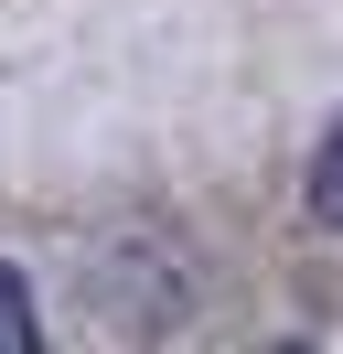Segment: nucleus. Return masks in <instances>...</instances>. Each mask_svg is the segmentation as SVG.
Segmentation results:
<instances>
[{
    "label": "nucleus",
    "instance_id": "f03ea898",
    "mask_svg": "<svg viewBox=\"0 0 343 354\" xmlns=\"http://www.w3.org/2000/svg\"><path fill=\"white\" fill-rule=\"evenodd\" d=\"M33 333H43V322H33V290H21L11 268H0V354H21Z\"/></svg>",
    "mask_w": 343,
    "mask_h": 354
},
{
    "label": "nucleus",
    "instance_id": "f257e3e1",
    "mask_svg": "<svg viewBox=\"0 0 343 354\" xmlns=\"http://www.w3.org/2000/svg\"><path fill=\"white\" fill-rule=\"evenodd\" d=\"M311 215H322V225H343V118H333V140L311 151Z\"/></svg>",
    "mask_w": 343,
    "mask_h": 354
}]
</instances>
